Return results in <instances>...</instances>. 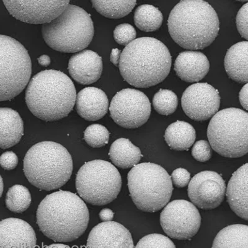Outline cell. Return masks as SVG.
Instances as JSON below:
<instances>
[{
  "mask_svg": "<svg viewBox=\"0 0 248 248\" xmlns=\"http://www.w3.org/2000/svg\"><path fill=\"white\" fill-rule=\"evenodd\" d=\"M89 210L77 194L68 191L53 192L40 203L37 223L41 232L55 242H71L87 229Z\"/></svg>",
  "mask_w": 248,
  "mask_h": 248,
  "instance_id": "6da1fadb",
  "label": "cell"
},
{
  "mask_svg": "<svg viewBox=\"0 0 248 248\" xmlns=\"http://www.w3.org/2000/svg\"><path fill=\"white\" fill-rule=\"evenodd\" d=\"M171 55L162 42L140 37L121 52L119 67L124 80L136 88L152 87L165 79L171 66Z\"/></svg>",
  "mask_w": 248,
  "mask_h": 248,
  "instance_id": "7a4b0ae2",
  "label": "cell"
},
{
  "mask_svg": "<svg viewBox=\"0 0 248 248\" xmlns=\"http://www.w3.org/2000/svg\"><path fill=\"white\" fill-rule=\"evenodd\" d=\"M168 32L181 47L202 50L211 45L220 30V21L209 3L201 0H184L170 12Z\"/></svg>",
  "mask_w": 248,
  "mask_h": 248,
  "instance_id": "3957f363",
  "label": "cell"
},
{
  "mask_svg": "<svg viewBox=\"0 0 248 248\" xmlns=\"http://www.w3.org/2000/svg\"><path fill=\"white\" fill-rule=\"evenodd\" d=\"M74 83L60 71H43L35 75L26 91L29 109L41 120H61L70 114L76 103Z\"/></svg>",
  "mask_w": 248,
  "mask_h": 248,
  "instance_id": "277c9868",
  "label": "cell"
},
{
  "mask_svg": "<svg viewBox=\"0 0 248 248\" xmlns=\"http://www.w3.org/2000/svg\"><path fill=\"white\" fill-rule=\"evenodd\" d=\"M24 172L31 185L38 189H59L70 180L74 170L72 157L63 145L42 141L33 145L24 159Z\"/></svg>",
  "mask_w": 248,
  "mask_h": 248,
  "instance_id": "5b68a950",
  "label": "cell"
},
{
  "mask_svg": "<svg viewBox=\"0 0 248 248\" xmlns=\"http://www.w3.org/2000/svg\"><path fill=\"white\" fill-rule=\"evenodd\" d=\"M94 32L90 15L73 4H68L57 18L42 28L46 44L52 49L64 53L85 49L92 43Z\"/></svg>",
  "mask_w": 248,
  "mask_h": 248,
  "instance_id": "8992f818",
  "label": "cell"
},
{
  "mask_svg": "<svg viewBox=\"0 0 248 248\" xmlns=\"http://www.w3.org/2000/svg\"><path fill=\"white\" fill-rule=\"evenodd\" d=\"M127 179L130 197L141 211L158 212L171 198L173 187L170 176L156 164H138L128 172Z\"/></svg>",
  "mask_w": 248,
  "mask_h": 248,
  "instance_id": "52a82bcc",
  "label": "cell"
},
{
  "mask_svg": "<svg viewBox=\"0 0 248 248\" xmlns=\"http://www.w3.org/2000/svg\"><path fill=\"white\" fill-rule=\"evenodd\" d=\"M248 114L238 108L217 112L210 121L207 137L210 147L221 156L236 158L248 152Z\"/></svg>",
  "mask_w": 248,
  "mask_h": 248,
  "instance_id": "ba28073f",
  "label": "cell"
},
{
  "mask_svg": "<svg viewBox=\"0 0 248 248\" xmlns=\"http://www.w3.org/2000/svg\"><path fill=\"white\" fill-rule=\"evenodd\" d=\"M120 172L111 163L96 159L86 162L76 176L78 193L84 201L93 205L108 204L120 193Z\"/></svg>",
  "mask_w": 248,
  "mask_h": 248,
  "instance_id": "9c48e42d",
  "label": "cell"
},
{
  "mask_svg": "<svg viewBox=\"0 0 248 248\" xmlns=\"http://www.w3.org/2000/svg\"><path fill=\"white\" fill-rule=\"evenodd\" d=\"M31 73L32 63L25 47L12 37L0 35V101L18 96Z\"/></svg>",
  "mask_w": 248,
  "mask_h": 248,
  "instance_id": "30bf717a",
  "label": "cell"
},
{
  "mask_svg": "<svg viewBox=\"0 0 248 248\" xmlns=\"http://www.w3.org/2000/svg\"><path fill=\"white\" fill-rule=\"evenodd\" d=\"M109 111L110 117L117 125L132 129L147 123L151 114V104L143 93L127 88L113 97Z\"/></svg>",
  "mask_w": 248,
  "mask_h": 248,
  "instance_id": "8fae6325",
  "label": "cell"
},
{
  "mask_svg": "<svg viewBox=\"0 0 248 248\" xmlns=\"http://www.w3.org/2000/svg\"><path fill=\"white\" fill-rule=\"evenodd\" d=\"M160 224L170 238L190 240L200 229L201 217L193 203L185 200H175L168 203L161 212Z\"/></svg>",
  "mask_w": 248,
  "mask_h": 248,
  "instance_id": "7c38bea8",
  "label": "cell"
},
{
  "mask_svg": "<svg viewBox=\"0 0 248 248\" xmlns=\"http://www.w3.org/2000/svg\"><path fill=\"white\" fill-rule=\"evenodd\" d=\"M183 111L196 121L208 120L218 111L220 96L218 91L207 83L190 85L184 92L181 99Z\"/></svg>",
  "mask_w": 248,
  "mask_h": 248,
  "instance_id": "4fadbf2b",
  "label": "cell"
},
{
  "mask_svg": "<svg viewBox=\"0 0 248 248\" xmlns=\"http://www.w3.org/2000/svg\"><path fill=\"white\" fill-rule=\"evenodd\" d=\"M188 196L192 203L199 209H216L224 200L225 181L220 174L205 170L195 175L188 186Z\"/></svg>",
  "mask_w": 248,
  "mask_h": 248,
  "instance_id": "5bb4252c",
  "label": "cell"
},
{
  "mask_svg": "<svg viewBox=\"0 0 248 248\" xmlns=\"http://www.w3.org/2000/svg\"><path fill=\"white\" fill-rule=\"evenodd\" d=\"M8 12L19 21L33 24L49 23L61 15L69 1H3Z\"/></svg>",
  "mask_w": 248,
  "mask_h": 248,
  "instance_id": "9a60e30c",
  "label": "cell"
},
{
  "mask_svg": "<svg viewBox=\"0 0 248 248\" xmlns=\"http://www.w3.org/2000/svg\"><path fill=\"white\" fill-rule=\"evenodd\" d=\"M86 248H134L131 234L121 223L106 221L90 232Z\"/></svg>",
  "mask_w": 248,
  "mask_h": 248,
  "instance_id": "2e32d148",
  "label": "cell"
},
{
  "mask_svg": "<svg viewBox=\"0 0 248 248\" xmlns=\"http://www.w3.org/2000/svg\"><path fill=\"white\" fill-rule=\"evenodd\" d=\"M37 238L26 221L9 218L0 221V248H35Z\"/></svg>",
  "mask_w": 248,
  "mask_h": 248,
  "instance_id": "e0dca14e",
  "label": "cell"
},
{
  "mask_svg": "<svg viewBox=\"0 0 248 248\" xmlns=\"http://www.w3.org/2000/svg\"><path fill=\"white\" fill-rule=\"evenodd\" d=\"M103 65L102 58L92 50H83L73 55L68 62L71 77L81 85L96 82L101 76Z\"/></svg>",
  "mask_w": 248,
  "mask_h": 248,
  "instance_id": "ac0fdd59",
  "label": "cell"
},
{
  "mask_svg": "<svg viewBox=\"0 0 248 248\" xmlns=\"http://www.w3.org/2000/svg\"><path fill=\"white\" fill-rule=\"evenodd\" d=\"M210 62L203 53L186 51L180 53L174 63L177 76L187 83L202 80L209 72Z\"/></svg>",
  "mask_w": 248,
  "mask_h": 248,
  "instance_id": "d6986e66",
  "label": "cell"
},
{
  "mask_svg": "<svg viewBox=\"0 0 248 248\" xmlns=\"http://www.w3.org/2000/svg\"><path fill=\"white\" fill-rule=\"evenodd\" d=\"M77 111L82 118L95 121L103 118L108 109V101L106 93L99 88H84L78 94Z\"/></svg>",
  "mask_w": 248,
  "mask_h": 248,
  "instance_id": "ffe728a7",
  "label": "cell"
},
{
  "mask_svg": "<svg viewBox=\"0 0 248 248\" xmlns=\"http://www.w3.org/2000/svg\"><path fill=\"white\" fill-rule=\"evenodd\" d=\"M248 164L246 163L232 174L228 185L226 196L230 208L237 216L248 220Z\"/></svg>",
  "mask_w": 248,
  "mask_h": 248,
  "instance_id": "44dd1931",
  "label": "cell"
},
{
  "mask_svg": "<svg viewBox=\"0 0 248 248\" xmlns=\"http://www.w3.org/2000/svg\"><path fill=\"white\" fill-rule=\"evenodd\" d=\"M24 135V123L19 113L8 108H0V148L16 145Z\"/></svg>",
  "mask_w": 248,
  "mask_h": 248,
  "instance_id": "7402d4cb",
  "label": "cell"
},
{
  "mask_svg": "<svg viewBox=\"0 0 248 248\" xmlns=\"http://www.w3.org/2000/svg\"><path fill=\"white\" fill-rule=\"evenodd\" d=\"M248 41L234 44L228 50L224 65L230 78L239 83H248Z\"/></svg>",
  "mask_w": 248,
  "mask_h": 248,
  "instance_id": "603a6c76",
  "label": "cell"
},
{
  "mask_svg": "<svg viewBox=\"0 0 248 248\" xmlns=\"http://www.w3.org/2000/svg\"><path fill=\"white\" fill-rule=\"evenodd\" d=\"M108 155L113 164L121 169L134 167L142 157L140 148L124 138L117 139L112 144Z\"/></svg>",
  "mask_w": 248,
  "mask_h": 248,
  "instance_id": "cb8c5ba5",
  "label": "cell"
},
{
  "mask_svg": "<svg viewBox=\"0 0 248 248\" xmlns=\"http://www.w3.org/2000/svg\"><path fill=\"white\" fill-rule=\"evenodd\" d=\"M196 139L194 128L184 121H176L166 130L165 139L170 149L187 151L193 145Z\"/></svg>",
  "mask_w": 248,
  "mask_h": 248,
  "instance_id": "d4e9b609",
  "label": "cell"
},
{
  "mask_svg": "<svg viewBox=\"0 0 248 248\" xmlns=\"http://www.w3.org/2000/svg\"><path fill=\"white\" fill-rule=\"evenodd\" d=\"M248 237L247 225L228 226L217 234L212 248H248Z\"/></svg>",
  "mask_w": 248,
  "mask_h": 248,
  "instance_id": "484cf974",
  "label": "cell"
},
{
  "mask_svg": "<svg viewBox=\"0 0 248 248\" xmlns=\"http://www.w3.org/2000/svg\"><path fill=\"white\" fill-rule=\"evenodd\" d=\"M163 15L158 8L151 4H142L136 9L134 23L140 30L154 32L158 30L163 23Z\"/></svg>",
  "mask_w": 248,
  "mask_h": 248,
  "instance_id": "4316f807",
  "label": "cell"
},
{
  "mask_svg": "<svg viewBox=\"0 0 248 248\" xmlns=\"http://www.w3.org/2000/svg\"><path fill=\"white\" fill-rule=\"evenodd\" d=\"M93 7L103 16L110 19L122 18L129 14L136 5L134 1H92Z\"/></svg>",
  "mask_w": 248,
  "mask_h": 248,
  "instance_id": "83f0119b",
  "label": "cell"
},
{
  "mask_svg": "<svg viewBox=\"0 0 248 248\" xmlns=\"http://www.w3.org/2000/svg\"><path fill=\"white\" fill-rule=\"evenodd\" d=\"M32 202L30 190L27 187L16 185L9 189L6 197V206L14 213L21 214L30 207Z\"/></svg>",
  "mask_w": 248,
  "mask_h": 248,
  "instance_id": "f1b7e54d",
  "label": "cell"
},
{
  "mask_svg": "<svg viewBox=\"0 0 248 248\" xmlns=\"http://www.w3.org/2000/svg\"><path fill=\"white\" fill-rule=\"evenodd\" d=\"M178 105V97L173 92L169 90H159L153 99V106L155 110L163 116L173 114Z\"/></svg>",
  "mask_w": 248,
  "mask_h": 248,
  "instance_id": "f546056e",
  "label": "cell"
},
{
  "mask_svg": "<svg viewBox=\"0 0 248 248\" xmlns=\"http://www.w3.org/2000/svg\"><path fill=\"white\" fill-rule=\"evenodd\" d=\"M110 133L105 126L100 124H93L86 128L84 140L93 148L104 147L108 142Z\"/></svg>",
  "mask_w": 248,
  "mask_h": 248,
  "instance_id": "4dcf8cb0",
  "label": "cell"
},
{
  "mask_svg": "<svg viewBox=\"0 0 248 248\" xmlns=\"http://www.w3.org/2000/svg\"><path fill=\"white\" fill-rule=\"evenodd\" d=\"M136 248H176L168 237L161 234H150L143 237Z\"/></svg>",
  "mask_w": 248,
  "mask_h": 248,
  "instance_id": "1f68e13d",
  "label": "cell"
},
{
  "mask_svg": "<svg viewBox=\"0 0 248 248\" xmlns=\"http://www.w3.org/2000/svg\"><path fill=\"white\" fill-rule=\"evenodd\" d=\"M137 32L135 28L129 24H119L114 31V38L117 43L127 46L136 39Z\"/></svg>",
  "mask_w": 248,
  "mask_h": 248,
  "instance_id": "d6a6232c",
  "label": "cell"
},
{
  "mask_svg": "<svg viewBox=\"0 0 248 248\" xmlns=\"http://www.w3.org/2000/svg\"><path fill=\"white\" fill-rule=\"evenodd\" d=\"M192 155L195 159L200 162H206L210 160L212 151L209 143L206 140L197 141L192 147Z\"/></svg>",
  "mask_w": 248,
  "mask_h": 248,
  "instance_id": "836d02e7",
  "label": "cell"
},
{
  "mask_svg": "<svg viewBox=\"0 0 248 248\" xmlns=\"http://www.w3.org/2000/svg\"><path fill=\"white\" fill-rule=\"evenodd\" d=\"M248 3H247L239 10L236 19L237 30L241 36L246 40L248 39Z\"/></svg>",
  "mask_w": 248,
  "mask_h": 248,
  "instance_id": "e575fe53",
  "label": "cell"
},
{
  "mask_svg": "<svg viewBox=\"0 0 248 248\" xmlns=\"http://www.w3.org/2000/svg\"><path fill=\"white\" fill-rule=\"evenodd\" d=\"M170 179L172 185L176 187L183 188L189 185L190 174L184 168H178L172 172Z\"/></svg>",
  "mask_w": 248,
  "mask_h": 248,
  "instance_id": "d590c367",
  "label": "cell"
},
{
  "mask_svg": "<svg viewBox=\"0 0 248 248\" xmlns=\"http://www.w3.org/2000/svg\"><path fill=\"white\" fill-rule=\"evenodd\" d=\"M17 155L13 152H6L0 156V166L5 170H14L18 165Z\"/></svg>",
  "mask_w": 248,
  "mask_h": 248,
  "instance_id": "8d00e7d4",
  "label": "cell"
},
{
  "mask_svg": "<svg viewBox=\"0 0 248 248\" xmlns=\"http://www.w3.org/2000/svg\"><path fill=\"white\" fill-rule=\"evenodd\" d=\"M239 99H240L241 105L243 108L245 109L248 110V83L245 84L240 91V94H239Z\"/></svg>",
  "mask_w": 248,
  "mask_h": 248,
  "instance_id": "74e56055",
  "label": "cell"
},
{
  "mask_svg": "<svg viewBox=\"0 0 248 248\" xmlns=\"http://www.w3.org/2000/svg\"><path fill=\"white\" fill-rule=\"evenodd\" d=\"M99 218L104 222L110 221L114 218V214L112 210L109 209H104L101 210L99 214Z\"/></svg>",
  "mask_w": 248,
  "mask_h": 248,
  "instance_id": "f35d334b",
  "label": "cell"
},
{
  "mask_svg": "<svg viewBox=\"0 0 248 248\" xmlns=\"http://www.w3.org/2000/svg\"><path fill=\"white\" fill-rule=\"evenodd\" d=\"M121 54V51L119 50L118 48H113L112 50L111 54H110V62H111L115 66H119Z\"/></svg>",
  "mask_w": 248,
  "mask_h": 248,
  "instance_id": "ab89813d",
  "label": "cell"
},
{
  "mask_svg": "<svg viewBox=\"0 0 248 248\" xmlns=\"http://www.w3.org/2000/svg\"><path fill=\"white\" fill-rule=\"evenodd\" d=\"M37 60H38L40 65L44 66V67L49 65L51 62L49 56L46 55H41Z\"/></svg>",
  "mask_w": 248,
  "mask_h": 248,
  "instance_id": "60d3db41",
  "label": "cell"
},
{
  "mask_svg": "<svg viewBox=\"0 0 248 248\" xmlns=\"http://www.w3.org/2000/svg\"><path fill=\"white\" fill-rule=\"evenodd\" d=\"M44 248H71L67 245L61 244V243H57V244H52Z\"/></svg>",
  "mask_w": 248,
  "mask_h": 248,
  "instance_id": "b9f144b4",
  "label": "cell"
},
{
  "mask_svg": "<svg viewBox=\"0 0 248 248\" xmlns=\"http://www.w3.org/2000/svg\"><path fill=\"white\" fill-rule=\"evenodd\" d=\"M3 189H4V185H3V179H2L1 175H0V198H1L2 194H3Z\"/></svg>",
  "mask_w": 248,
  "mask_h": 248,
  "instance_id": "7bdbcfd3",
  "label": "cell"
}]
</instances>
